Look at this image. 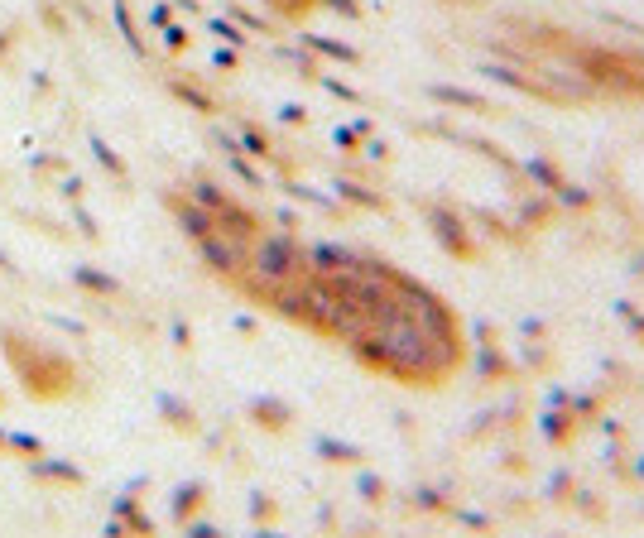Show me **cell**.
Masks as SVG:
<instances>
[{
	"mask_svg": "<svg viewBox=\"0 0 644 538\" xmlns=\"http://www.w3.org/2000/svg\"><path fill=\"white\" fill-rule=\"evenodd\" d=\"M308 274V260H303V245H298V235L294 231H269V235H256L250 241V260L246 269L236 279L246 284V294H256V298H269L279 289V284H294Z\"/></svg>",
	"mask_w": 644,
	"mask_h": 538,
	"instance_id": "obj_1",
	"label": "cell"
},
{
	"mask_svg": "<svg viewBox=\"0 0 644 538\" xmlns=\"http://www.w3.org/2000/svg\"><path fill=\"white\" fill-rule=\"evenodd\" d=\"M395 294H399V303H404V313H409L428 336H438V342H462L457 313L428 289V284H418L414 274H399V269H395Z\"/></svg>",
	"mask_w": 644,
	"mask_h": 538,
	"instance_id": "obj_2",
	"label": "cell"
},
{
	"mask_svg": "<svg viewBox=\"0 0 644 538\" xmlns=\"http://www.w3.org/2000/svg\"><path fill=\"white\" fill-rule=\"evenodd\" d=\"M582 73L591 82H606L616 92H644V77L630 54H611V48H587L582 54Z\"/></svg>",
	"mask_w": 644,
	"mask_h": 538,
	"instance_id": "obj_3",
	"label": "cell"
},
{
	"mask_svg": "<svg viewBox=\"0 0 644 538\" xmlns=\"http://www.w3.org/2000/svg\"><path fill=\"white\" fill-rule=\"evenodd\" d=\"M197 255H202V264H207L212 274L236 279L246 269V260H250V241H241V235H231V231H207L197 241Z\"/></svg>",
	"mask_w": 644,
	"mask_h": 538,
	"instance_id": "obj_4",
	"label": "cell"
},
{
	"mask_svg": "<svg viewBox=\"0 0 644 538\" xmlns=\"http://www.w3.org/2000/svg\"><path fill=\"white\" fill-rule=\"evenodd\" d=\"M428 226H433V241L457 260H477V226H467L452 207H428Z\"/></svg>",
	"mask_w": 644,
	"mask_h": 538,
	"instance_id": "obj_5",
	"label": "cell"
},
{
	"mask_svg": "<svg viewBox=\"0 0 644 538\" xmlns=\"http://www.w3.org/2000/svg\"><path fill=\"white\" fill-rule=\"evenodd\" d=\"M303 260H308V274L332 279V274H347V269L361 264V250L337 245V241H317V245H303Z\"/></svg>",
	"mask_w": 644,
	"mask_h": 538,
	"instance_id": "obj_6",
	"label": "cell"
},
{
	"mask_svg": "<svg viewBox=\"0 0 644 538\" xmlns=\"http://www.w3.org/2000/svg\"><path fill=\"white\" fill-rule=\"evenodd\" d=\"M515 375H519V365L500 351V342L477 346V380L481 384H500V380H515Z\"/></svg>",
	"mask_w": 644,
	"mask_h": 538,
	"instance_id": "obj_7",
	"label": "cell"
},
{
	"mask_svg": "<svg viewBox=\"0 0 644 538\" xmlns=\"http://www.w3.org/2000/svg\"><path fill=\"white\" fill-rule=\"evenodd\" d=\"M174 222H178V231L188 235V241H202L207 231H216V216L207 207H197L193 197H178L174 202Z\"/></svg>",
	"mask_w": 644,
	"mask_h": 538,
	"instance_id": "obj_8",
	"label": "cell"
},
{
	"mask_svg": "<svg viewBox=\"0 0 644 538\" xmlns=\"http://www.w3.org/2000/svg\"><path fill=\"white\" fill-rule=\"evenodd\" d=\"M216 231H231V235H241V241H256L260 222H256V212L241 207V202H226V207L216 212Z\"/></svg>",
	"mask_w": 644,
	"mask_h": 538,
	"instance_id": "obj_9",
	"label": "cell"
},
{
	"mask_svg": "<svg viewBox=\"0 0 644 538\" xmlns=\"http://www.w3.org/2000/svg\"><path fill=\"white\" fill-rule=\"evenodd\" d=\"M303 48L308 54H317V58H332V63H347V67H356L361 63V54H356L351 44H342V39H332V34H303Z\"/></svg>",
	"mask_w": 644,
	"mask_h": 538,
	"instance_id": "obj_10",
	"label": "cell"
},
{
	"mask_svg": "<svg viewBox=\"0 0 644 538\" xmlns=\"http://www.w3.org/2000/svg\"><path fill=\"white\" fill-rule=\"evenodd\" d=\"M538 428H544V437H548L553 447H568V443H572V433L582 428V418L572 413V409H548L544 418H538Z\"/></svg>",
	"mask_w": 644,
	"mask_h": 538,
	"instance_id": "obj_11",
	"label": "cell"
},
{
	"mask_svg": "<svg viewBox=\"0 0 644 538\" xmlns=\"http://www.w3.org/2000/svg\"><path fill=\"white\" fill-rule=\"evenodd\" d=\"M250 418H256L260 428H289V418H294V409L284 399H275V394H260V399H250Z\"/></svg>",
	"mask_w": 644,
	"mask_h": 538,
	"instance_id": "obj_12",
	"label": "cell"
},
{
	"mask_svg": "<svg viewBox=\"0 0 644 538\" xmlns=\"http://www.w3.org/2000/svg\"><path fill=\"white\" fill-rule=\"evenodd\" d=\"M548 222H553V193L524 197L519 207H515V226H524V231H538V226H548Z\"/></svg>",
	"mask_w": 644,
	"mask_h": 538,
	"instance_id": "obj_13",
	"label": "cell"
},
{
	"mask_svg": "<svg viewBox=\"0 0 644 538\" xmlns=\"http://www.w3.org/2000/svg\"><path fill=\"white\" fill-rule=\"evenodd\" d=\"M428 96L443 101V106H462V111H490L486 96L467 92V87H452V82H428Z\"/></svg>",
	"mask_w": 644,
	"mask_h": 538,
	"instance_id": "obj_14",
	"label": "cell"
},
{
	"mask_svg": "<svg viewBox=\"0 0 644 538\" xmlns=\"http://www.w3.org/2000/svg\"><path fill=\"white\" fill-rule=\"evenodd\" d=\"M519 174H524V178H534V183H538V193H553L558 183H563V168H558L548 154H529V159L519 164Z\"/></svg>",
	"mask_w": 644,
	"mask_h": 538,
	"instance_id": "obj_15",
	"label": "cell"
},
{
	"mask_svg": "<svg viewBox=\"0 0 644 538\" xmlns=\"http://www.w3.org/2000/svg\"><path fill=\"white\" fill-rule=\"evenodd\" d=\"M29 471H34L39 481H67V485H77V481H82V466H73V462H58V457H44V452L29 462Z\"/></svg>",
	"mask_w": 644,
	"mask_h": 538,
	"instance_id": "obj_16",
	"label": "cell"
},
{
	"mask_svg": "<svg viewBox=\"0 0 644 538\" xmlns=\"http://www.w3.org/2000/svg\"><path fill=\"white\" fill-rule=\"evenodd\" d=\"M116 29H121V39L130 44V54L135 58H149V44H145V34L140 29H135V15H130V5H126V0H116Z\"/></svg>",
	"mask_w": 644,
	"mask_h": 538,
	"instance_id": "obj_17",
	"label": "cell"
},
{
	"mask_svg": "<svg viewBox=\"0 0 644 538\" xmlns=\"http://www.w3.org/2000/svg\"><path fill=\"white\" fill-rule=\"evenodd\" d=\"M313 452H317V457H327V462H342V466H351V462L366 457L361 447H356V443H342V437H313Z\"/></svg>",
	"mask_w": 644,
	"mask_h": 538,
	"instance_id": "obj_18",
	"label": "cell"
},
{
	"mask_svg": "<svg viewBox=\"0 0 644 538\" xmlns=\"http://www.w3.org/2000/svg\"><path fill=\"white\" fill-rule=\"evenodd\" d=\"M332 188H337V197H342V202H356V207H370V212H385L389 207L380 193H370V188H361V183H351V178H337Z\"/></svg>",
	"mask_w": 644,
	"mask_h": 538,
	"instance_id": "obj_19",
	"label": "cell"
},
{
	"mask_svg": "<svg viewBox=\"0 0 644 538\" xmlns=\"http://www.w3.org/2000/svg\"><path fill=\"white\" fill-rule=\"evenodd\" d=\"M188 197L197 202V207H207L212 216H216V212H222L226 202H231V193H222L212 178H193V183H188Z\"/></svg>",
	"mask_w": 644,
	"mask_h": 538,
	"instance_id": "obj_20",
	"label": "cell"
},
{
	"mask_svg": "<svg viewBox=\"0 0 644 538\" xmlns=\"http://www.w3.org/2000/svg\"><path fill=\"white\" fill-rule=\"evenodd\" d=\"M236 140H241V154H250V159H269V154H275V149H269V134L260 125H250V121H241Z\"/></svg>",
	"mask_w": 644,
	"mask_h": 538,
	"instance_id": "obj_21",
	"label": "cell"
},
{
	"mask_svg": "<svg viewBox=\"0 0 644 538\" xmlns=\"http://www.w3.org/2000/svg\"><path fill=\"white\" fill-rule=\"evenodd\" d=\"M197 504H202V481H183L178 491H174V504H168V514H174L178 524H183V519H188Z\"/></svg>",
	"mask_w": 644,
	"mask_h": 538,
	"instance_id": "obj_22",
	"label": "cell"
},
{
	"mask_svg": "<svg viewBox=\"0 0 644 538\" xmlns=\"http://www.w3.org/2000/svg\"><path fill=\"white\" fill-rule=\"evenodd\" d=\"M553 207H568V212H582V207H591V188H582V183H558L553 188Z\"/></svg>",
	"mask_w": 644,
	"mask_h": 538,
	"instance_id": "obj_23",
	"label": "cell"
},
{
	"mask_svg": "<svg viewBox=\"0 0 644 538\" xmlns=\"http://www.w3.org/2000/svg\"><path fill=\"white\" fill-rule=\"evenodd\" d=\"M168 92H174L178 101H188V106H193V111H202V115H212V111H216V101H212L207 92H202V87H193V82H183V77L168 82Z\"/></svg>",
	"mask_w": 644,
	"mask_h": 538,
	"instance_id": "obj_24",
	"label": "cell"
},
{
	"mask_svg": "<svg viewBox=\"0 0 644 538\" xmlns=\"http://www.w3.org/2000/svg\"><path fill=\"white\" fill-rule=\"evenodd\" d=\"M73 284H82V289H92V294H116V289H121L111 274H101V269H92V264H77L73 269Z\"/></svg>",
	"mask_w": 644,
	"mask_h": 538,
	"instance_id": "obj_25",
	"label": "cell"
},
{
	"mask_svg": "<svg viewBox=\"0 0 644 538\" xmlns=\"http://www.w3.org/2000/svg\"><path fill=\"white\" fill-rule=\"evenodd\" d=\"M226 168H231V174H236V178H241V183H246V188H265V178H260V168H256V164H250V159L241 154V149H231V154H226Z\"/></svg>",
	"mask_w": 644,
	"mask_h": 538,
	"instance_id": "obj_26",
	"label": "cell"
},
{
	"mask_svg": "<svg viewBox=\"0 0 644 538\" xmlns=\"http://www.w3.org/2000/svg\"><path fill=\"white\" fill-rule=\"evenodd\" d=\"M414 504H418V510L423 514H443L448 510V491H443V485H418V491H414Z\"/></svg>",
	"mask_w": 644,
	"mask_h": 538,
	"instance_id": "obj_27",
	"label": "cell"
},
{
	"mask_svg": "<svg viewBox=\"0 0 644 538\" xmlns=\"http://www.w3.org/2000/svg\"><path fill=\"white\" fill-rule=\"evenodd\" d=\"M284 193H289V197H298V202H313V207H327V212H337V197H327V193L308 188V183H284Z\"/></svg>",
	"mask_w": 644,
	"mask_h": 538,
	"instance_id": "obj_28",
	"label": "cell"
},
{
	"mask_svg": "<svg viewBox=\"0 0 644 538\" xmlns=\"http://www.w3.org/2000/svg\"><path fill=\"white\" fill-rule=\"evenodd\" d=\"M572 491H578V485H572V471H568V466H558L553 476L544 481V495H548V500H572Z\"/></svg>",
	"mask_w": 644,
	"mask_h": 538,
	"instance_id": "obj_29",
	"label": "cell"
},
{
	"mask_svg": "<svg viewBox=\"0 0 644 538\" xmlns=\"http://www.w3.org/2000/svg\"><path fill=\"white\" fill-rule=\"evenodd\" d=\"M92 154L101 159V168H106V174H116V178H126V164H121V154H116V149L101 140V134H92Z\"/></svg>",
	"mask_w": 644,
	"mask_h": 538,
	"instance_id": "obj_30",
	"label": "cell"
},
{
	"mask_svg": "<svg viewBox=\"0 0 644 538\" xmlns=\"http://www.w3.org/2000/svg\"><path fill=\"white\" fill-rule=\"evenodd\" d=\"M356 495L370 500V504H380V500H385V476H376V471H361V476H356Z\"/></svg>",
	"mask_w": 644,
	"mask_h": 538,
	"instance_id": "obj_31",
	"label": "cell"
},
{
	"mask_svg": "<svg viewBox=\"0 0 644 538\" xmlns=\"http://www.w3.org/2000/svg\"><path fill=\"white\" fill-rule=\"evenodd\" d=\"M279 58H284V63H294L303 77H317V73H322V67H317V58L308 54V48H279Z\"/></svg>",
	"mask_w": 644,
	"mask_h": 538,
	"instance_id": "obj_32",
	"label": "cell"
},
{
	"mask_svg": "<svg viewBox=\"0 0 644 538\" xmlns=\"http://www.w3.org/2000/svg\"><path fill=\"white\" fill-rule=\"evenodd\" d=\"M226 20H236V25L250 29V34H275V29H269V20H260V15H256V10H246V5H231Z\"/></svg>",
	"mask_w": 644,
	"mask_h": 538,
	"instance_id": "obj_33",
	"label": "cell"
},
{
	"mask_svg": "<svg viewBox=\"0 0 644 538\" xmlns=\"http://www.w3.org/2000/svg\"><path fill=\"white\" fill-rule=\"evenodd\" d=\"M159 39H164V48H168V54H183V48L193 44V34L183 29V25H174V20H168V25L159 29Z\"/></svg>",
	"mask_w": 644,
	"mask_h": 538,
	"instance_id": "obj_34",
	"label": "cell"
},
{
	"mask_svg": "<svg viewBox=\"0 0 644 538\" xmlns=\"http://www.w3.org/2000/svg\"><path fill=\"white\" fill-rule=\"evenodd\" d=\"M159 409H164L168 418H174L178 428H188V423H193V409H188L183 399H174V394H159Z\"/></svg>",
	"mask_w": 644,
	"mask_h": 538,
	"instance_id": "obj_35",
	"label": "cell"
},
{
	"mask_svg": "<svg viewBox=\"0 0 644 538\" xmlns=\"http://www.w3.org/2000/svg\"><path fill=\"white\" fill-rule=\"evenodd\" d=\"M207 29H212V34H216V39H222V44H231V48H241V44H246V29L236 25V20H212Z\"/></svg>",
	"mask_w": 644,
	"mask_h": 538,
	"instance_id": "obj_36",
	"label": "cell"
},
{
	"mask_svg": "<svg viewBox=\"0 0 644 538\" xmlns=\"http://www.w3.org/2000/svg\"><path fill=\"white\" fill-rule=\"evenodd\" d=\"M568 409L578 413L582 423H591V418H597V409H601V399H597V394H572V399H568Z\"/></svg>",
	"mask_w": 644,
	"mask_h": 538,
	"instance_id": "obj_37",
	"label": "cell"
},
{
	"mask_svg": "<svg viewBox=\"0 0 644 538\" xmlns=\"http://www.w3.org/2000/svg\"><path fill=\"white\" fill-rule=\"evenodd\" d=\"M616 317H620L625 327H635V336L644 342V313L635 308V303H625V298H620V303H616Z\"/></svg>",
	"mask_w": 644,
	"mask_h": 538,
	"instance_id": "obj_38",
	"label": "cell"
},
{
	"mask_svg": "<svg viewBox=\"0 0 644 538\" xmlns=\"http://www.w3.org/2000/svg\"><path fill=\"white\" fill-rule=\"evenodd\" d=\"M496 423H500V409H481V413H471V428H467V433H471V437H486Z\"/></svg>",
	"mask_w": 644,
	"mask_h": 538,
	"instance_id": "obj_39",
	"label": "cell"
},
{
	"mask_svg": "<svg viewBox=\"0 0 644 538\" xmlns=\"http://www.w3.org/2000/svg\"><path fill=\"white\" fill-rule=\"evenodd\" d=\"M317 82H322V87H327L332 96L351 101V106H356V101H361V92H356V87H347V82H337V77H327V73H317Z\"/></svg>",
	"mask_w": 644,
	"mask_h": 538,
	"instance_id": "obj_40",
	"label": "cell"
},
{
	"mask_svg": "<svg viewBox=\"0 0 644 538\" xmlns=\"http://www.w3.org/2000/svg\"><path fill=\"white\" fill-rule=\"evenodd\" d=\"M5 443L20 447V452H29V457H39V452H44V443H39L34 433H5Z\"/></svg>",
	"mask_w": 644,
	"mask_h": 538,
	"instance_id": "obj_41",
	"label": "cell"
},
{
	"mask_svg": "<svg viewBox=\"0 0 644 538\" xmlns=\"http://www.w3.org/2000/svg\"><path fill=\"white\" fill-rule=\"evenodd\" d=\"M544 365H548V346L529 342V346H524V370H544Z\"/></svg>",
	"mask_w": 644,
	"mask_h": 538,
	"instance_id": "obj_42",
	"label": "cell"
},
{
	"mask_svg": "<svg viewBox=\"0 0 644 538\" xmlns=\"http://www.w3.org/2000/svg\"><path fill=\"white\" fill-rule=\"evenodd\" d=\"M269 514H275V500H269L265 491H256V495H250V519H260V524H265Z\"/></svg>",
	"mask_w": 644,
	"mask_h": 538,
	"instance_id": "obj_43",
	"label": "cell"
},
{
	"mask_svg": "<svg viewBox=\"0 0 644 538\" xmlns=\"http://www.w3.org/2000/svg\"><path fill=\"white\" fill-rule=\"evenodd\" d=\"M327 10H337L342 20H361V0H322Z\"/></svg>",
	"mask_w": 644,
	"mask_h": 538,
	"instance_id": "obj_44",
	"label": "cell"
},
{
	"mask_svg": "<svg viewBox=\"0 0 644 538\" xmlns=\"http://www.w3.org/2000/svg\"><path fill=\"white\" fill-rule=\"evenodd\" d=\"M471 336H477V346H486V342H496V323H490V317H477V323H471Z\"/></svg>",
	"mask_w": 644,
	"mask_h": 538,
	"instance_id": "obj_45",
	"label": "cell"
},
{
	"mask_svg": "<svg viewBox=\"0 0 644 538\" xmlns=\"http://www.w3.org/2000/svg\"><path fill=\"white\" fill-rule=\"evenodd\" d=\"M269 5H275L279 15H289V20H298V15L308 10V5H317V0H269Z\"/></svg>",
	"mask_w": 644,
	"mask_h": 538,
	"instance_id": "obj_46",
	"label": "cell"
},
{
	"mask_svg": "<svg viewBox=\"0 0 644 538\" xmlns=\"http://www.w3.org/2000/svg\"><path fill=\"white\" fill-rule=\"evenodd\" d=\"M183 529H188L193 538H216V533H222V529L212 524V519H183Z\"/></svg>",
	"mask_w": 644,
	"mask_h": 538,
	"instance_id": "obj_47",
	"label": "cell"
},
{
	"mask_svg": "<svg viewBox=\"0 0 644 538\" xmlns=\"http://www.w3.org/2000/svg\"><path fill=\"white\" fill-rule=\"evenodd\" d=\"M457 524H467V529H490V514H481V510H457Z\"/></svg>",
	"mask_w": 644,
	"mask_h": 538,
	"instance_id": "obj_48",
	"label": "cell"
},
{
	"mask_svg": "<svg viewBox=\"0 0 644 538\" xmlns=\"http://www.w3.org/2000/svg\"><path fill=\"white\" fill-rule=\"evenodd\" d=\"M279 121L284 125H303V121H308V111H303L298 101H289V106H279Z\"/></svg>",
	"mask_w": 644,
	"mask_h": 538,
	"instance_id": "obj_49",
	"label": "cell"
},
{
	"mask_svg": "<svg viewBox=\"0 0 644 538\" xmlns=\"http://www.w3.org/2000/svg\"><path fill=\"white\" fill-rule=\"evenodd\" d=\"M168 20H174V10H168L164 0H155V5H149V25H155V29H164Z\"/></svg>",
	"mask_w": 644,
	"mask_h": 538,
	"instance_id": "obj_50",
	"label": "cell"
},
{
	"mask_svg": "<svg viewBox=\"0 0 644 538\" xmlns=\"http://www.w3.org/2000/svg\"><path fill=\"white\" fill-rule=\"evenodd\" d=\"M366 159L385 164V159H389V144H385V140H370V134H366Z\"/></svg>",
	"mask_w": 644,
	"mask_h": 538,
	"instance_id": "obj_51",
	"label": "cell"
},
{
	"mask_svg": "<svg viewBox=\"0 0 644 538\" xmlns=\"http://www.w3.org/2000/svg\"><path fill=\"white\" fill-rule=\"evenodd\" d=\"M568 399H572V390H563V384H553V390H548V409H568Z\"/></svg>",
	"mask_w": 644,
	"mask_h": 538,
	"instance_id": "obj_52",
	"label": "cell"
},
{
	"mask_svg": "<svg viewBox=\"0 0 644 538\" xmlns=\"http://www.w3.org/2000/svg\"><path fill=\"white\" fill-rule=\"evenodd\" d=\"M519 332H524V336H544L548 327H544V317H524V323H519Z\"/></svg>",
	"mask_w": 644,
	"mask_h": 538,
	"instance_id": "obj_53",
	"label": "cell"
},
{
	"mask_svg": "<svg viewBox=\"0 0 644 538\" xmlns=\"http://www.w3.org/2000/svg\"><path fill=\"white\" fill-rule=\"evenodd\" d=\"M332 140H337V144H342V149H351L356 140H361V134H356V125H342V130H337V134H332Z\"/></svg>",
	"mask_w": 644,
	"mask_h": 538,
	"instance_id": "obj_54",
	"label": "cell"
},
{
	"mask_svg": "<svg viewBox=\"0 0 644 538\" xmlns=\"http://www.w3.org/2000/svg\"><path fill=\"white\" fill-rule=\"evenodd\" d=\"M212 63H216V67H236V48H216Z\"/></svg>",
	"mask_w": 644,
	"mask_h": 538,
	"instance_id": "obj_55",
	"label": "cell"
},
{
	"mask_svg": "<svg viewBox=\"0 0 644 538\" xmlns=\"http://www.w3.org/2000/svg\"><path fill=\"white\" fill-rule=\"evenodd\" d=\"M279 226H284V231H294V226H298V216H294L289 207H279Z\"/></svg>",
	"mask_w": 644,
	"mask_h": 538,
	"instance_id": "obj_56",
	"label": "cell"
},
{
	"mask_svg": "<svg viewBox=\"0 0 644 538\" xmlns=\"http://www.w3.org/2000/svg\"><path fill=\"white\" fill-rule=\"evenodd\" d=\"M630 279H644V250H639V255H630Z\"/></svg>",
	"mask_w": 644,
	"mask_h": 538,
	"instance_id": "obj_57",
	"label": "cell"
},
{
	"mask_svg": "<svg viewBox=\"0 0 644 538\" xmlns=\"http://www.w3.org/2000/svg\"><path fill=\"white\" fill-rule=\"evenodd\" d=\"M77 226H82V235H96V222H92L87 212H77Z\"/></svg>",
	"mask_w": 644,
	"mask_h": 538,
	"instance_id": "obj_58",
	"label": "cell"
},
{
	"mask_svg": "<svg viewBox=\"0 0 644 538\" xmlns=\"http://www.w3.org/2000/svg\"><path fill=\"white\" fill-rule=\"evenodd\" d=\"M630 481H639V485H644V457H639V462L630 466Z\"/></svg>",
	"mask_w": 644,
	"mask_h": 538,
	"instance_id": "obj_59",
	"label": "cell"
},
{
	"mask_svg": "<svg viewBox=\"0 0 644 538\" xmlns=\"http://www.w3.org/2000/svg\"><path fill=\"white\" fill-rule=\"evenodd\" d=\"M0 54H5V34H0Z\"/></svg>",
	"mask_w": 644,
	"mask_h": 538,
	"instance_id": "obj_60",
	"label": "cell"
},
{
	"mask_svg": "<svg viewBox=\"0 0 644 538\" xmlns=\"http://www.w3.org/2000/svg\"><path fill=\"white\" fill-rule=\"evenodd\" d=\"M0 443H5V428H0Z\"/></svg>",
	"mask_w": 644,
	"mask_h": 538,
	"instance_id": "obj_61",
	"label": "cell"
}]
</instances>
